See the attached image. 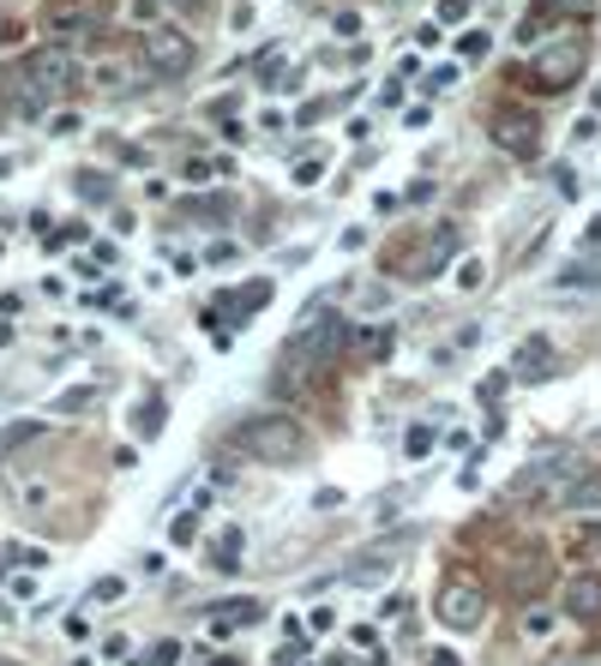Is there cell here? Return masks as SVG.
I'll return each mask as SVG.
<instances>
[{"label":"cell","mask_w":601,"mask_h":666,"mask_svg":"<svg viewBox=\"0 0 601 666\" xmlns=\"http://www.w3.org/2000/svg\"><path fill=\"white\" fill-rule=\"evenodd\" d=\"M42 433V421H19V426H12V433H7V444H31Z\"/></svg>","instance_id":"30"},{"label":"cell","mask_w":601,"mask_h":666,"mask_svg":"<svg viewBox=\"0 0 601 666\" xmlns=\"http://www.w3.org/2000/svg\"><path fill=\"white\" fill-rule=\"evenodd\" d=\"M139 54H144V67H151L157 79H187V72H193V61H199L193 37L174 31V24H151V31L139 37Z\"/></svg>","instance_id":"7"},{"label":"cell","mask_w":601,"mask_h":666,"mask_svg":"<svg viewBox=\"0 0 601 666\" xmlns=\"http://www.w3.org/2000/svg\"><path fill=\"white\" fill-rule=\"evenodd\" d=\"M7 558H12V565H24V571H42V565H49V553H42V546H7Z\"/></svg>","instance_id":"20"},{"label":"cell","mask_w":601,"mask_h":666,"mask_svg":"<svg viewBox=\"0 0 601 666\" xmlns=\"http://www.w3.org/2000/svg\"><path fill=\"white\" fill-rule=\"evenodd\" d=\"M505 384H511V366H505V373H493V379H481V403H500Z\"/></svg>","instance_id":"26"},{"label":"cell","mask_w":601,"mask_h":666,"mask_svg":"<svg viewBox=\"0 0 601 666\" xmlns=\"http://www.w3.org/2000/svg\"><path fill=\"white\" fill-rule=\"evenodd\" d=\"M127 595V583H121V576H102V583L91 588V601H121Z\"/></svg>","instance_id":"28"},{"label":"cell","mask_w":601,"mask_h":666,"mask_svg":"<svg viewBox=\"0 0 601 666\" xmlns=\"http://www.w3.org/2000/svg\"><path fill=\"white\" fill-rule=\"evenodd\" d=\"M169 7H199V0H169Z\"/></svg>","instance_id":"37"},{"label":"cell","mask_w":601,"mask_h":666,"mask_svg":"<svg viewBox=\"0 0 601 666\" xmlns=\"http://www.w3.org/2000/svg\"><path fill=\"white\" fill-rule=\"evenodd\" d=\"M458 246H463L458 222H433V229L421 234V246H409V253H403L398 276H403V283H433V276H445V264L458 259Z\"/></svg>","instance_id":"6"},{"label":"cell","mask_w":601,"mask_h":666,"mask_svg":"<svg viewBox=\"0 0 601 666\" xmlns=\"http://www.w3.org/2000/svg\"><path fill=\"white\" fill-rule=\"evenodd\" d=\"M174 660H181V643H174V636H163V643H157L139 666H174Z\"/></svg>","instance_id":"21"},{"label":"cell","mask_w":601,"mask_h":666,"mask_svg":"<svg viewBox=\"0 0 601 666\" xmlns=\"http://www.w3.org/2000/svg\"><path fill=\"white\" fill-rule=\"evenodd\" d=\"M458 49H463V61H481V54H488V31H463Z\"/></svg>","instance_id":"27"},{"label":"cell","mask_w":601,"mask_h":666,"mask_svg":"<svg viewBox=\"0 0 601 666\" xmlns=\"http://www.w3.org/2000/svg\"><path fill=\"white\" fill-rule=\"evenodd\" d=\"M133 433H139V438H157V433H163V403H157V396H151V403H139Z\"/></svg>","instance_id":"18"},{"label":"cell","mask_w":601,"mask_h":666,"mask_svg":"<svg viewBox=\"0 0 601 666\" xmlns=\"http://www.w3.org/2000/svg\"><path fill=\"white\" fill-rule=\"evenodd\" d=\"M217 666H234V660H217Z\"/></svg>","instance_id":"38"},{"label":"cell","mask_w":601,"mask_h":666,"mask_svg":"<svg viewBox=\"0 0 601 666\" xmlns=\"http://www.w3.org/2000/svg\"><path fill=\"white\" fill-rule=\"evenodd\" d=\"M19 84H24V109H42V102H54L61 91L79 84V61L67 49H37V54H24Z\"/></svg>","instance_id":"3"},{"label":"cell","mask_w":601,"mask_h":666,"mask_svg":"<svg viewBox=\"0 0 601 666\" xmlns=\"http://www.w3.org/2000/svg\"><path fill=\"white\" fill-rule=\"evenodd\" d=\"M451 84H458V67H433L428 79H421V91H428V97H439V91H451Z\"/></svg>","instance_id":"22"},{"label":"cell","mask_w":601,"mask_h":666,"mask_svg":"<svg viewBox=\"0 0 601 666\" xmlns=\"http://www.w3.org/2000/svg\"><path fill=\"white\" fill-rule=\"evenodd\" d=\"M469 7H475V0H439L433 12H439V24H463V19H469Z\"/></svg>","instance_id":"23"},{"label":"cell","mask_w":601,"mask_h":666,"mask_svg":"<svg viewBox=\"0 0 601 666\" xmlns=\"http://www.w3.org/2000/svg\"><path fill=\"white\" fill-rule=\"evenodd\" d=\"M12 37H19V24H12L7 12H0V42H12Z\"/></svg>","instance_id":"35"},{"label":"cell","mask_w":601,"mask_h":666,"mask_svg":"<svg viewBox=\"0 0 601 666\" xmlns=\"http://www.w3.org/2000/svg\"><path fill=\"white\" fill-rule=\"evenodd\" d=\"M97 12L84 7V0H67V7H49V31H61V37H72V31H84Z\"/></svg>","instance_id":"15"},{"label":"cell","mask_w":601,"mask_h":666,"mask_svg":"<svg viewBox=\"0 0 601 666\" xmlns=\"http://www.w3.org/2000/svg\"><path fill=\"white\" fill-rule=\"evenodd\" d=\"M79 192H84V199H109V181H102V174H79Z\"/></svg>","instance_id":"29"},{"label":"cell","mask_w":601,"mask_h":666,"mask_svg":"<svg viewBox=\"0 0 601 666\" xmlns=\"http://www.w3.org/2000/svg\"><path fill=\"white\" fill-rule=\"evenodd\" d=\"M169 535H174V546H193V535H199V516H193V511H181V516H174V528H169Z\"/></svg>","instance_id":"24"},{"label":"cell","mask_w":601,"mask_h":666,"mask_svg":"<svg viewBox=\"0 0 601 666\" xmlns=\"http://www.w3.org/2000/svg\"><path fill=\"white\" fill-rule=\"evenodd\" d=\"M548 366H553V349L541 336H523L518 354H511V379H548Z\"/></svg>","instance_id":"13"},{"label":"cell","mask_w":601,"mask_h":666,"mask_svg":"<svg viewBox=\"0 0 601 666\" xmlns=\"http://www.w3.org/2000/svg\"><path fill=\"white\" fill-rule=\"evenodd\" d=\"M578 546H601V523H583L578 528Z\"/></svg>","instance_id":"33"},{"label":"cell","mask_w":601,"mask_h":666,"mask_svg":"<svg viewBox=\"0 0 601 666\" xmlns=\"http://www.w3.org/2000/svg\"><path fill=\"white\" fill-rule=\"evenodd\" d=\"M553 666H590V660H553Z\"/></svg>","instance_id":"36"},{"label":"cell","mask_w":601,"mask_h":666,"mask_svg":"<svg viewBox=\"0 0 601 666\" xmlns=\"http://www.w3.org/2000/svg\"><path fill=\"white\" fill-rule=\"evenodd\" d=\"M433 618L445 630H458V636L481 630V618H488V588H481L475 576H445L439 595H433Z\"/></svg>","instance_id":"5"},{"label":"cell","mask_w":601,"mask_h":666,"mask_svg":"<svg viewBox=\"0 0 601 666\" xmlns=\"http://www.w3.org/2000/svg\"><path fill=\"white\" fill-rule=\"evenodd\" d=\"M433 451V433L428 426H415V433H409V456H428Z\"/></svg>","instance_id":"31"},{"label":"cell","mask_w":601,"mask_h":666,"mask_svg":"<svg viewBox=\"0 0 601 666\" xmlns=\"http://www.w3.org/2000/svg\"><path fill=\"white\" fill-rule=\"evenodd\" d=\"M428 666H463V660H458V655H451V648H439V655H433Z\"/></svg>","instance_id":"34"},{"label":"cell","mask_w":601,"mask_h":666,"mask_svg":"<svg viewBox=\"0 0 601 666\" xmlns=\"http://www.w3.org/2000/svg\"><path fill=\"white\" fill-rule=\"evenodd\" d=\"M234 444L266 468H289V463L307 456V433H301V421H289V414H247V421L234 426Z\"/></svg>","instance_id":"1"},{"label":"cell","mask_w":601,"mask_h":666,"mask_svg":"<svg viewBox=\"0 0 601 666\" xmlns=\"http://www.w3.org/2000/svg\"><path fill=\"white\" fill-rule=\"evenodd\" d=\"M500 583H505L511 601H535L541 588L553 583V558L541 553V546H511L505 565H500Z\"/></svg>","instance_id":"8"},{"label":"cell","mask_w":601,"mask_h":666,"mask_svg":"<svg viewBox=\"0 0 601 666\" xmlns=\"http://www.w3.org/2000/svg\"><path fill=\"white\" fill-rule=\"evenodd\" d=\"M91 403H97V384H72V391L54 396V414H84Z\"/></svg>","instance_id":"17"},{"label":"cell","mask_w":601,"mask_h":666,"mask_svg":"<svg viewBox=\"0 0 601 666\" xmlns=\"http://www.w3.org/2000/svg\"><path fill=\"white\" fill-rule=\"evenodd\" d=\"M331 169V157L325 151H307L301 162H296V186H319V174Z\"/></svg>","instance_id":"19"},{"label":"cell","mask_w":601,"mask_h":666,"mask_svg":"<svg viewBox=\"0 0 601 666\" xmlns=\"http://www.w3.org/2000/svg\"><path fill=\"white\" fill-rule=\"evenodd\" d=\"M488 132H493V144L518 162H530L541 151V114H530V109H493Z\"/></svg>","instance_id":"9"},{"label":"cell","mask_w":601,"mask_h":666,"mask_svg":"<svg viewBox=\"0 0 601 666\" xmlns=\"http://www.w3.org/2000/svg\"><path fill=\"white\" fill-rule=\"evenodd\" d=\"M211 571H241V528H223L211 541Z\"/></svg>","instance_id":"16"},{"label":"cell","mask_w":601,"mask_h":666,"mask_svg":"<svg viewBox=\"0 0 601 666\" xmlns=\"http://www.w3.org/2000/svg\"><path fill=\"white\" fill-rule=\"evenodd\" d=\"M259 613H266V606L259 601H217L211 606V636H229V630H247V625H259Z\"/></svg>","instance_id":"12"},{"label":"cell","mask_w":601,"mask_h":666,"mask_svg":"<svg viewBox=\"0 0 601 666\" xmlns=\"http://www.w3.org/2000/svg\"><path fill=\"white\" fill-rule=\"evenodd\" d=\"M583 67H590V37L583 31H553V37H541V49L530 61V79H535V91L560 97V91H571V84L583 79Z\"/></svg>","instance_id":"2"},{"label":"cell","mask_w":601,"mask_h":666,"mask_svg":"<svg viewBox=\"0 0 601 666\" xmlns=\"http://www.w3.org/2000/svg\"><path fill=\"white\" fill-rule=\"evenodd\" d=\"M481 276H488V264H481V259H463L458 264V289H481Z\"/></svg>","instance_id":"25"},{"label":"cell","mask_w":601,"mask_h":666,"mask_svg":"<svg viewBox=\"0 0 601 666\" xmlns=\"http://www.w3.org/2000/svg\"><path fill=\"white\" fill-rule=\"evenodd\" d=\"M560 601H565V618H578V625H590V618H601V576H595V571L571 576Z\"/></svg>","instance_id":"11"},{"label":"cell","mask_w":601,"mask_h":666,"mask_svg":"<svg viewBox=\"0 0 601 666\" xmlns=\"http://www.w3.org/2000/svg\"><path fill=\"white\" fill-rule=\"evenodd\" d=\"M548 7H553V12H590L595 0H548Z\"/></svg>","instance_id":"32"},{"label":"cell","mask_w":601,"mask_h":666,"mask_svg":"<svg viewBox=\"0 0 601 666\" xmlns=\"http://www.w3.org/2000/svg\"><path fill=\"white\" fill-rule=\"evenodd\" d=\"M271 301V283H247V289H234L217 301V313H259V306Z\"/></svg>","instance_id":"14"},{"label":"cell","mask_w":601,"mask_h":666,"mask_svg":"<svg viewBox=\"0 0 601 666\" xmlns=\"http://www.w3.org/2000/svg\"><path fill=\"white\" fill-rule=\"evenodd\" d=\"M548 511H601V468H565V481L548 493Z\"/></svg>","instance_id":"10"},{"label":"cell","mask_w":601,"mask_h":666,"mask_svg":"<svg viewBox=\"0 0 601 666\" xmlns=\"http://www.w3.org/2000/svg\"><path fill=\"white\" fill-rule=\"evenodd\" d=\"M349 343H355V324H349L343 313H319V319H307L301 331L289 336V361H301V366H331Z\"/></svg>","instance_id":"4"}]
</instances>
